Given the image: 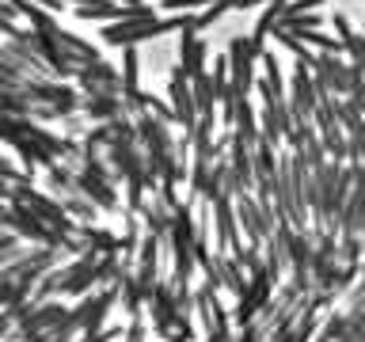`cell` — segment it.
Masks as SVG:
<instances>
[{"label":"cell","mask_w":365,"mask_h":342,"mask_svg":"<svg viewBox=\"0 0 365 342\" xmlns=\"http://www.w3.org/2000/svg\"><path fill=\"white\" fill-rule=\"evenodd\" d=\"M168 95H171V107H175L179 114V122H182V130H198V122H202V114H198V103H194V91H190V76L182 73V65L171 73V88H168Z\"/></svg>","instance_id":"cell-1"},{"label":"cell","mask_w":365,"mask_h":342,"mask_svg":"<svg viewBox=\"0 0 365 342\" xmlns=\"http://www.w3.org/2000/svg\"><path fill=\"white\" fill-rule=\"evenodd\" d=\"M312 73H319L327 80V88L335 91L339 99H350V91H354V65L342 61V53H319V61Z\"/></svg>","instance_id":"cell-2"},{"label":"cell","mask_w":365,"mask_h":342,"mask_svg":"<svg viewBox=\"0 0 365 342\" xmlns=\"http://www.w3.org/2000/svg\"><path fill=\"white\" fill-rule=\"evenodd\" d=\"M228 65H232V88H236V95H247L251 84H255V73H251L255 57H251L247 38H232V42H228Z\"/></svg>","instance_id":"cell-3"},{"label":"cell","mask_w":365,"mask_h":342,"mask_svg":"<svg viewBox=\"0 0 365 342\" xmlns=\"http://www.w3.org/2000/svg\"><path fill=\"white\" fill-rule=\"evenodd\" d=\"M122 95L130 107H137V110L145 107V95L137 91V50L133 46H125V53H122Z\"/></svg>","instance_id":"cell-4"},{"label":"cell","mask_w":365,"mask_h":342,"mask_svg":"<svg viewBox=\"0 0 365 342\" xmlns=\"http://www.w3.org/2000/svg\"><path fill=\"white\" fill-rule=\"evenodd\" d=\"M8 145H16L19 148V156L27 160V164H38V167H57L53 164V152L50 148H42L34 137H27V133H11V137H4Z\"/></svg>","instance_id":"cell-5"},{"label":"cell","mask_w":365,"mask_h":342,"mask_svg":"<svg viewBox=\"0 0 365 342\" xmlns=\"http://www.w3.org/2000/svg\"><path fill=\"white\" fill-rule=\"evenodd\" d=\"M190 91H194V103H198V114H202V118H213V103H217L213 80H210V76L190 80Z\"/></svg>","instance_id":"cell-6"},{"label":"cell","mask_w":365,"mask_h":342,"mask_svg":"<svg viewBox=\"0 0 365 342\" xmlns=\"http://www.w3.org/2000/svg\"><path fill=\"white\" fill-rule=\"evenodd\" d=\"M76 187L84 190V194H91V198H96L99 205H107V209L114 205V194H110L107 182H99V179H91V175H76Z\"/></svg>","instance_id":"cell-7"},{"label":"cell","mask_w":365,"mask_h":342,"mask_svg":"<svg viewBox=\"0 0 365 342\" xmlns=\"http://www.w3.org/2000/svg\"><path fill=\"white\" fill-rule=\"evenodd\" d=\"M319 23H324V16H316V11H301V16H282L278 27H282V31H297V34H301V31H316Z\"/></svg>","instance_id":"cell-8"},{"label":"cell","mask_w":365,"mask_h":342,"mask_svg":"<svg viewBox=\"0 0 365 342\" xmlns=\"http://www.w3.org/2000/svg\"><path fill=\"white\" fill-rule=\"evenodd\" d=\"M84 110L96 114V118H114V114L122 110V103H118V99H107V95H96V99L84 103Z\"/></svg>","instance_id":"cell-9"},{"label":"cell","mask_w":365,"mask_h":342,"mask_svg":"<svg viewBox=\"0 0 365 342\" xmlns=\"http://www.w3.org/2000/svg\"><path fill=\"white\" fill-rule=\"evenodd\" d=\"M225 11H232V0H213L205 11H198V27H210V23H217Z\"/></svg>","instance_id":"cell-10"},{"label":"cell","mask_w":365,"mask_h":342,"mask_svg":"<svg viewBox=\"0 0 365 342\" xmlns=\"http://www.w3.org/2000/svg\"><path fill=\"white\" fill-rule=\"evenodd\" d=\"M262 68H267V80L274 84V91L282 95V65H278V57H274V53H262ZM282 99H285V95H282Z\"/></svg>","instance_id":"cell-11"},{"label":"cell","mask_w":365,"mask_h":342,"mask_svg":"<svg viewBox=\"0 0 365 342\" xmlns=\"http://www.w3.org/2000/svg\"><path fill=\"white\" fill-rule=\"evenodd\" d=\"M0 99H4V110L11 114V118H16V114H31V110H34V107H31V103L23 99V95H16V91H4Z\"/></svg>","instance_id":"cell-12"},{"label":"cell","mask_w":365,"mask_h":342,"mask_svg":"<svg viewBox=\"0 0 365 342\" xmlns=\"http://www.w3.org/2000/svg\"><path fill=\"white\" fill-rule=\"evenodd\" d=\"M361 46H365V27H361Z\"/></svg>","instance_id":"cell-13"}]
</instances>
